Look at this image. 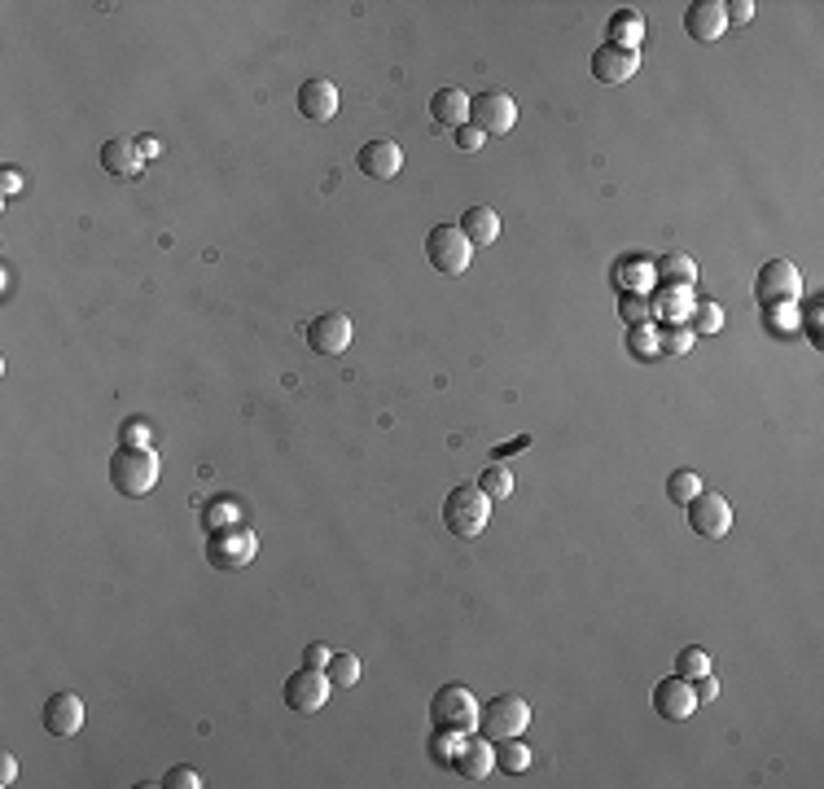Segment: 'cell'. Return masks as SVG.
<instances>
[{
    "instance_id": "obj_9",
    "label": "cell",
    "mask_w": 824,
    "mask_h": 789,
    "mask_svg": "<svg viewBox=\"0 0 824 789\" xmlns=\"http://www.w3.org/2000/svg\"><path fill=\"white\" fill-rule=\"evenodd\" d=\"M329 676L325 671H316V667H299L294 676H285V706L290 711H299V715H316V711H325V702H329Z\"/></svg>"
},
{
    "instance_id": "obj_1",
    "label": "cell",
    "mask_w": 824,
    "mask_h": 789,
    "mask_svg": "<svg viewBox=\"0 0 824 789\" xmlns=\"http://www.w3.org/2000/svg\"><path fill=\"white\" fill-rule=\"evenodd\" d=\"M491 522V496L478 483H461L443 500V526L456 540H478Z\"/></svg>"
},
{
    "instance_id": "obj_43",
    "label": "cell",
    "mask_w": 824,
    "mask_h": 789,
    "mask_svg": "<svg viewBox=\"0 0 824 789\" xmlns=\"http://www.w3.org/2000/svg\"><path fill=\"white\" fill-rule=\"evenodd\" d=\"M0 193H5V198H14V193H22V176H18L14 167H0Z\"/></svg>"
},
{
    "instance_id": "obj_13",
    "label": "cell",
    "mask_w": 824,
    "mask_h": 789,
    "mask_svg": "<svg viewBox=\"0 0 824 789\" xmlns=\"http://www.w3.org/2000/svg\"><path fill=\"white\" fill-rule=\"evenodd\" d=\"M588 66H592V79H597V84H627V79H636V71H640V53L618 49V44H601V49L588 57Z\"/></svg>"
},
{
    "instance_id": "obj_5",
    "label": "cell",
    "mask_w": 824,
    "mask_h": 789,
    "mask_svg": "<svg viewBox=\"0 0 824 789\" xmlns=\"http://www.w3.org/2000/svg\"><path fill=\"white\" fill-rule=\"evenodd\" d=\"M531 724V706L518 693H500L478 711V733L487 741H505V737H522V728Z\"/></svg>"
},
{
    "instance_id": "obj_18",
    "label": "cell",
    "mask_w": 824,
    "mask_h": 789,
    "mask_svg": "<svg viewBox=\"0 0 824 789\" xmlns=\"http://www.w3.org/2000/svg\"><path fill=\"white\" fill-rule=\"evenodd\" d=\"M299 114L303 119H312V123H329L338 114V84L334 79H307V84L299 88Z\"/></svg>"
},
{
    "instance_id": "obj_24",
    "label": "cell",
    "mask_w": 824,
    "mask_h": 789,
    "mask_svg": "<svg viewBox=\"0 0 824 789\" xmlns=\"http://www.w3.org/2000/svg\"><path fill=\"white\" fill-rule=\"evenodd\" d=\"M456 228H461V233L469 237V246L478 250V246H491L500 237V215L491 207H469L461 220H456Z\"/></svg>"
},
{
    "instance_id": "obj_3",
    "label": "cell",
    "mask_w": 824,
    "mask_h": 789,
    "mask_svg": "<svg viewBox=\"0 0 824 789\" xmlns=\"http://www.w3.org/2000/svg\"><path fill=\"white\" fill-rule=\"evenodd\" d=\"M158 483V456L154 448H119L110 456V487L123 500H141L150 496Z\"/></svg>"
},
{
    "instance_id": "obj_16",
    "label": "cell",
    "mask_w": 824,
    "mask_h": 789,
    "mask_svg": "<svg viewBox=\"0 0 824 789\" xmlns=\"http://www.w3.org/2000/svg\"><path fill=\"white\" fill-rule=\"evenodd\" d=\"M684 31L697 44H715L728 31V14H724V0H697V5L684 9Z\"/></svg>"
},
{
    "instance_id": "obj_25",
    "label": "cell",
    "mask_w": 824,
    "mask_h": 789,
    "mask_svg": "<svg viewBox=\"0 0 824 789\" xmlns=\"http://www.w3.org/2000/svg\"><path fill=\"white\" fill-rule=\"evenodd\" d=\"M496 768L505 772V776H518L531 768V746H526L522 737H505V741H496Z\"/></svg>"
},
{
    "instance_id": "obj_28",
    "label": "cell",
    "mask_w": 824,
    "mask_h": 789,
    "mask_svg": "<svg viewBox=\"0 0 824 789\" xmlns=\"http://www.w3.org/2000/svg\"><path fill=\"white\" fill-rule=\"evenodd\" d=\"M242 522V505L233 496H215L202 505V531H220V526Z\"/></svg>"
},
{
    "instance_id": "obj_38",
    "label": "cell",
    "mask_w": 824,
    "mask_h": 789,
    "mask_svg": "<svg viewBox=\"0 0 824 789\" xmlns=\"http://www.w3.org/2000/svg\"><path fill=\"white\" fill-rule=\"evenodd\" d=\"M618 316H623V325H645L649 294H618Z\"/></svg>"
},
{
    "instance_id": "obj_44",
    "label": "cell",
    "mask_w": 824,
    "mask_h": 789,
    "mask_svg": "<svg viewBox=\"0 0 824 789\" xmlns=\"http://www.w3.org/2000/svg\"><path fill=\"white\" fill-rule=\"evenodd\" d=\"M803 329H807V338H811V342H820V303H807Z\"/></svg>"
},
{
    "instance_id": "obj_27",
    "label": "cell",
    "mask_w": 824,
    "mask_h": 789,
    "mask_svg": "<svg viewBox=\"0 0 824 789\" xmlns=\"http://www.w3.org/2000/svg\"><path fill=\"white\" fill-rule=\"evenodd\" d=\"M763 325H768L776 338H794L798 329H803L798 303H772V307H763Z\"/></svg>"
},
{
    "instance_id": "obj_2",
    "label": "cell",
    "mask_w": 824,
    "mask_h": 789,
    "mask_svg": "<svg viewBox=\"0 0 824 789\" xmlns=\"http://www.w3.org/2000/svg\"><path fill=\"white\" fill-rule=\"evenodd\" d=\"M259 553V540L255 531L242 522L233 526H220V531H206V544H202V557L211 570H220V575H233V570H246L250 562H255Z\"/></svg>"
},
{
    "instance_id": "obj_42",
    "label": "cell",
    "mask_w": 824,
    "mask_h": 789,
    "mask_svg": "<svg viewBox=\"0 0 824 789\" xmlns=\"http://www.w3.org/2000/svg\"><path fill=\"white\" fill-rule=\"evenodd\" d=\"M329 658H334V654H329L325 645H307V649H303V667H316V671H325V667H329Z\"/></svg>"
},
{
    "instance_id": "obj_40",
    "label": "cell",
    "mask_w": 824,
    "mask_h": 789,
    "mask_svg": "<svg viewBox=\"0 0 824 789\" xmlns=\"http://www.w3.org/2000/svg\"><path fill=\"white\" fill-rule=\"evenodd\" d=\"M163 785L167 789H202V772L198 768H167Z\"/></svg>"
},
{
    "instance_id": "obj_31",
    "label": "cell",
    "mask_w": 824,
    "mask_h": 789,
    "mask_svg": "<svg viewBox=\"0 0 824 789\" xmlns=\"http://www.w3.org/2000/svg\"><path fill=\"white\" fill-rule=\"evenodd\" d=\"M675 676H680V680H689V684H697V680H702V676H711V654H706V649H680V654H675Z\"/></svg>"
},
{
    "instance_id": "obj_47",
    "label": "cell",
    "mask_w": 824,
    "mask_h": 789,
    "mask_svg": "<svg viewBox=\"0 0 824 789\" xmlns=\"http://www.w3.org/2000/svg\"><path fill=\"white\" fill-rule=\"evenodd\" d=\"M522 448H531V439H526V434H522V439H509L505 448H496V461H505L509 452H522Z\"/></svg>"
},
{
    "instance_id": "obj_26",
    "label": "cell",
    "mask_w": 824,
    "mask_h": 789,
    "mask_svg": "<svg viewBox=\"0 0 824 789\" xmlns=\"http://www.w3.org/2000/svg\"><path fill=\"white\" fill-rule=\"evenodd\" d=\"M654 272H658V285H693L697 281V263L689 255H662V259H654Z\"/></svg>"
},
{
    "instance_id": "obj_20",
    "label": "cell",
    "mask_w": 824,
    "mask_h": 789,
    "mask_svg": "<svg viewBox=\"0 0 824 789\" xmlns=\"http://www.w3.org/2000/svg\"><path fill=\"white\" fill-rule=\"evenodd\" d=\"M456 772L465 776V781H487V772L496 768V741H487V737H469L461 754H456V763H452Z\"/></svg>"
},
{
    "instance_id": "obj_6",
    "label": "cell",
    "mask_w": 824,
    "mask_h": 789,
    "mask_svg": "<svg viewBox=\"0 0 824 789\" xmlns=\"http://www.w3.org/2000/svg\"><path fill=\"white\" fill-rule=\"evenodd\" d=\"M426 259L443 277H461L469 268V259H474V246H469V237L456 224H434L426 237Z\"/></svg>"
},
{
    "instance_id": "obj_29",
    "label": "cell",
    "mask_w": 824,
    "mask_h": 789,
    "mask_svg": "<svg viewBox=\"0 0 824 789\" xmlns=\"http://www.w3.org/2000/svg\"><path fill=\"white\" fill-rule=\"evenodd\" d=\"M728 320H724V307L719 303H711V299H697L693 303V316H689V329L697 338H711V334H719Z\"/></svg>"
},
{
    "instance_id": "obj_4",
    "label": "cell",
    "mask_w": 824,
    "mask_h": 789,
    "mask_svg": "<svg viewBox=\"0 0 824 789\" xmlns=\"http://www.w3.org/2000/svg\"><path fill=\"white\" fill-rule=\"evenodd\" d=\"M478 697L465 684H443L430 702V724L434 728H456V733H478Z\"/></svg>"
},
{
    "instance_id": "obj_12",
    "label": "cell",
    "mask_w": 824,
    "mask_h": 789,
    "mask_svg": "<svg viewBox=\"0 0 824 789\" xmlns=\"http://www.w3.org/2000/svg\"><path fill=\"white\" fill-rule=\"evenodd\" d=\"M697 706H702V702H697V693H693L689 680L667 676V680L654 684V711H658L662 719H671V724H680V719H693Z\"/></svg>"
},
{
    "instance_id": "obj_33",
    "label": "cell",
    "mask_w": 824,
    "mask_h": 789,
    "mask_svg": "<svg viewBox=\"0 0 824 789\" xmlns=\"http://www.w3.org/2000/svg\"><path fill=\"white\" fill-rule=\"evenodd\" d=\"M697 491H702V478H697L693 470H675V474L667 478V500H671V505H680V509L689 505Z\"/></svg>"
},
{
    "instance_id": "obj_21",
    "label": "cell",
    "mask_w": 824,
    "mask_h": 789,
    "mask_svg": "<svg viewBox=\"0 0 824 789\" xmlns=\"http://www.w3.org/2000/svg\"><path fill=\"white\" fill-rule=\"evenodd\" d=\"M101 167H106L114 180H132L136 171L145 167V158H141V150H136V141H128V136H114V141L101 145Z\"/></svg>"
},
{
    "instance_id": "obj_35",
    "label": "cell",
    "mask_w": 824,
    "mask_h": 789,
    "mask_svg": "<svg viewBox=\"0 0 824 789\" xmlns=\"http://www.w3.org/2000/svg\"><path fill=\"white\" fill-rule=\"evenodd\" d=\"M325 676H329V684H338V689H351V684L360 680V658L356 654H334L329 658V667H325Z\"/></svg>"
},
{
    "instance_id": "obj_41",
    "label": "cell",
    "mask_w": 824,
    "mask_h": 789,
    "mask_svg": "<svg viewBox=\"0 0 824 789\" xmlns=\"http://www.w3.org/2000/svg\"><path fill=\"white\" fill-rule=\"evenodd\" d=\"M724 14H728V27H746L754 18V5L750 0H732V5H724Z\"/></svg>"
},
{
    "instance_id": "obj_19",
    "label": "cell",
    "mask_w": 824,
    "mask_h": 789,
    "mask_svg": "<svg viewBox=\"0 0 824 789\" xmlns=\"http://www.w3.org/2000/svg\"><path fill=\"white\" fill-rule=\"evenodd\" d=\"M614 285L623 294H649L658 285V272H654V259L649 255H627L614 263Z\"/></svg>"
},
{
    "instance_id": "obj_39",
    "label": "cell",
    "mask_w": 824,
    "mask_h": 789,
    "mask_svg": "<svg viewBox=\"0 0 824 789\" xmlns=\"http://www.w3.org/2000/svg\"><path fill=\"white\" fill-rule=\"evenodd\" d=\"M452 141H456V150L478 154V150H483V128H474V123H461V128H452Z\"/></svg>"
},
{
    "instance_id": "obj_37",
    "label": "cell",
    "mask_w": 824,
    "mask_h": 789,
    "mask_svg": "<svg viewBox=\"0 0 824 789\" xmlns=\"http://www.w3.org/2000/svg\"><path fill=\"white\" fill-rule=\"evenodd\" d=\"M150 439H154V430L145 417H128L119 426V448H150Z\"/></svg>"
},
{
    "instance_id": "obj_22",
    "label": "cell",
    "mask_w": 824,
    "mask_h": 789,
    "mask_svg": "<svg viewBox=\"0 0 824 789\" xmlns=\"http://www.w3.org/2000/svg\"><path fill=\"white\" fill-rule=\"evenodd\" d=\"M430 119L439 123V128H461V123H469V93L465 88H439V93L430 97Z\"/></svg>"
},
{
    "instance_id": "obj_15",
    "label": "cell",
    "mask_w": 824,
    "mask_h": 789,
    "mask_svg": "<svg viewBox=\"0 0 824 789\" xmlns=\"http://www.w3.org/2000/svg\"><path fill=\"white\" fill-rule=\"evenodd\" d=\"M356 167H360V176H369V180H395L399 167H404V150H399L395 141H386V136H377V141H369L356 154Z\"/></svg>"
},
{
    "instance_id": "obj_45",
    "label": "cell",
    "mask_w": 824,
    "mask_h": 789,
    "mask_svg": "<svg viewBox=\"0 0 824 789\" xmlns=\"http://www.w3.org/2000/svg\"><path fill=\"white\" fill-rule=\"evenodd\" d=\"M18 781V763L9 750H0V785H14Z\"/></svg>"
},
{
    "instance_id": "obj_14",
    "label": "cell",
    "mask_w": 824,
    "mask_h": 789,
    "mask_svg": "<svg viewBox=\"0 0 824 789\" xmlns=\"http://www.w3.org/2000/svg\"><path fill=\"white\" fill-rule=\"evenodd\" d=\"M44 733L49 737H75L79 728H84V702H79L75 693H53L49 702H44Z\"/></svg>"
},
{
    "instance_id": "obj_34",
    "label": "cell",
    "mask_w": 824,
    "mask_h": 789,
    "mask_svg": "<svg viewBox=\"0 0 824 789\" xmlns=\"http://www.w3.org/2000/svg\"><path fill=\"white\" fill-rule=\"evenodd\" d=\"M478 487H483L491 500H505V496H513V470L509 465H500V461L487 465L483 478H478Z\"/></svg>"
},
{
    "instance_id": "obj_46",
    "label": "cell",
    "mask_w": 824,
    "mask_h": 789,
    "mask_svg": "<svg viewBox=\"0 0 824 789\" xmlns=\"http://www.w3.org/2000/svg\"><path fill=\"white\" fill-rule=\"evenodd\" d=\"M136 150H141V158H158V154H163V145H158L154 136H141V141H136Z\"/></svg>"
},
{
    "instance_id": "obj_48",
    "label": "cell",
    "mask_w": 824,
    "mask_h": 789,
    "mask_svg": "<svg viewBox=\"0 0 824 789\" xmlns=\"http://www.w3.org/2000/svg\"><path fill=\"white\" fill-rule=\"evenodd\" d=\"M697 684H702V689H697V702H711V697L719 693V684H715L711 676H702V680H697Z\"/></svg>"
},
{
    "instance_id": "obj_10",
    "label": "cell",
    "mask_w": 824,
    "mask_h": 789,
    "mask_svg": "<svg viewBox=\"0 0 824 789\" xmlns=\"http://www.w3.org/2000/svg\"><path fill=\"white\" fill-rule=\"evenodd\" d=\"M684 513H689L693 535H702V540H724V535L732 531V505L724 496H715V491H706V487L684 505Z\"/></svg>"
},
{
    "instance_id": "obj_32",
    "label": "cell",
    "mask_w": 824,
    "mask_h": 789,
    "mask_svg": "<svg viewBox=\"0 0 824 789\" xmlns=\"http://www.w3.org/2000/svg\"><path fill=\"white\" fill-rule=\"evenodd\" d=\"M465 746V733H456V728H434V737H430V754H434V763H456V754H461Z\"/></svg>"
},
{
    "instance_id": "obj_7",
    "label": "cell",
    "mask_w": 824,
    "mask_h": 789,
    "mask_svg": "<svg viewBox=\"0 0 824 789\" xmlns=\"http://www.w3.org/2000/svg\"><path fill=\"white\" fill-rule=\"evenodd\" d=\"M798 294H803V272L789 259H768L759 268V277H754V299H759V307L798 303Z\"/></svg>"
},
{
    "instance_id": "obj_11",
    "label": "cell",
    "mask_w": 824,
    "mask_h": 789,
    "mask_svg": "<svg viewBox=\"0 0 824 789\" xmlns=\"http://www.w3.org/2000/svg\"><path fill=\"white\" fill-rule=\"evenodd\" d=\"M303 338H307V347H312L316 356L334 360V356H342V351L351 347V316H342V312H325V316L307 320Z\"/></svg>"
},
{
    "instance_id": "obj_23",
    "label": "cell",
    "mask_w": 824,
    "mask_h": 789,
    "mask_svg": "<svg viewBox=\"0 0 824 789\" xmlns=\"http://www.w3.org/2000/svg\"><path fill=\"white\" fill-rule=\"evenodd\" d=\"M605 44H618V49H640V40H645V18H640V9H614L610 22H605Z\"/></svg>"
},
{
    "instance_id": "obj_36",
    "label": "cell",
    "mask_w": 824,
    "mask_h": 789,
    "mask_svg": "<svg viewBox=\"0 0 824 789\" xmlns=\"http://www.w3.org/2000/svg\"><path fill=\"white\" fill-rule=\"evenodd\" d=\"M658 342H662V356H689L697 334L689 325H671V329H662V334H658Z\"/></svg>"
},
{
    "instance_id": "obj_30",
    "label": "cell",
    "mask_w": 824,
    "mask_h": 789,
    "mask_svg": "<svg viewBox=\"0 0 824 789\" xmlns=\"http://www.w3.org/2000/svg\"><path fill=\"white\" fill-rule=\"evenodd\" d=\"M627 351H632L636 360H658L662 356V342H658V329L649 325H627Z\"/></svg>"
},
{
    "instance_id": "obj_8",
    "label": "cell",
    "mask_w": 824,
    "mask_h": 789,
    "mask_svg": "<svg viewBox=\"0 0 824 789\" xmlns=\"http://www.w3.org/2000/svg\"><path fill=\"white\" fill-rule=\"evenodd\" d=\"M469 123L483 128V136H505L518 128V101L500 88H487V93L469 97Z\"/></svg>"
},
{
    "instance_id": "obj_17",
    "label": "cell",
    "mask_w": 824,
    "mask_h": 789,
    "mask_svg": "<svg viewBox=\"0 0 824 789\" xmlns=\"http://www.w3.org/2000/svg\"><path fill=\"white\" fill-rule=\"evenodd\" d=\"M693 303V285H658V294H649V316H658L662 325H689Z\"/></svg>"
}]
</instances>
